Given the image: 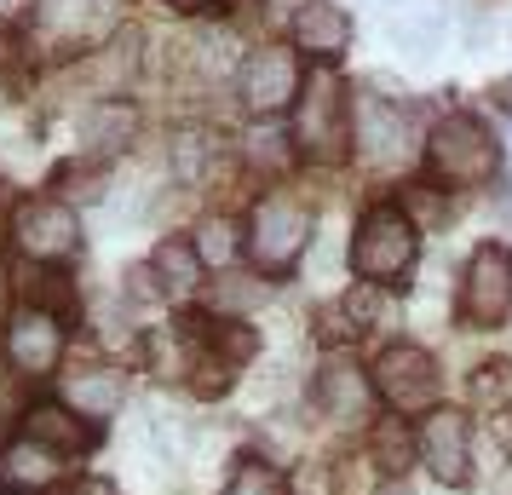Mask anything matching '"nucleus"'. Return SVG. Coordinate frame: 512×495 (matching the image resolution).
Returning a JSON list of instances; mask_svg holds the SVG:
<instances>
[{
  "label": "nucleus",
  "instance_id": "nucleus-1",
  "mask_svg": "<svg viewBox=\"0 0 512 495\" xmlns=\"http://www.w3.org/2000/svg\"><path fill=\"white\" fill-rule=\"evenodd\" d=\"M426 167L438 173L443 185H478L501 167V150L489 139V127L478 116H443L426 139Z\"/></svg>",
  "mask_w": 512,
  "mask_h": 495
},
{
  "label": "nucleus",
  "instance_id": "nucleus-2",
  "mask_svg": "<svg viewBox=\"0 0 512 495\" xmlns=\"http://www.w3.org/2000/svg\"><path fill=\"white\" fill-rule=\"evenodd\" d=\"M415 248L420 236L409 225V213L403 208H369L363 213V225L351 236V265H357V277H369V283H392L403 277L409 265H415Z\"/></svg>",
  "mask_w": 512,
  "mask_h": 495
},
{
  "label": "nucleus",
  "instance_id": "nucleus-3",
  "mask_svg": "<svg viewBox=\"0 0 512 495\" xmlns=\"http://www.w3.org/2000/svg\"><path fill=\"white\" fill-rule=\"evenodd\" d=\"M305 236H311V208L300 196H265L248 219V254L259 271H288L305 254Z\"/></svg>",
  "mask_w": 512,
  "mask_h": 495
},
{
  "label": "nucleus",
  "instance_id": "nucleus-4",
  "mask_svg": "<svg viewBox=\"0 0 512 495\" xmlns=\"http://www.w3.org/2000/svg\"><path fill=\"white\" fill-rule=\"evenodd\" d=\"M369 392H380L403 415H420V409L438 403V363L420 346H386L369 363Z\"/></svg>",
  "mask_w": 512,
  "mask_h": 495
},
{
  "label": "nucleus",
  "instance_id": "nucleus-5",
  "mask_svg": "<svg viewBox=\"0 0 512 495\" xmlns=\"http://www.w3.org/2000/svg\"><path fill=\"white\" fill-rule=\"evenodd\" d=\"M12 242H18V254H29V260L58 265L81 248V225H75L70 202H58V196H29V202H18V213H12Z\"/></svg>",
  "mask_w": 512,
  "mask_h": 495
},
{
  "label": "nucleus",
  "instance_id": "nucleus-6",
  "mask_svg": "<svg viewBox=\"0 0 512 495\" xmlns=\"http://www.w3.org/2000/svg\"><path fill=\"white\" fill-rule=\"evenodd\" d=\"M512 311V254L501 242H484L461 271V317L478 323V329H495L507 323Z\"/></svg>",
  "mask_w": 512,
  "mask_h": 495
},
{
  "label": "nucleus",
  "instance_id": "nucleus-7",
  "mask_svg": "<svg viewBox=\"0 0 512 495\" xmlns=\"http://www.w3.org/2000/svg\"><path fill=\"white\" fill-rule=\"evenodd\" d=\"M0 352H6V363L18 375H47V369H58V357H64V323H58V311L18 306L6 317V329H0Z\"/></svg>",
  "mask_w": 512,
  "mask_h": 495
},
{
  "label": "nucleus",
  "instance_id": "nucleus-8",
  "mask_svg": "<svg viewBox=\"0 0 512 495\" xmlns=\"http://www.w3.org/2000/svg\"><path fill=\"white\" fill-rule=\"evenodd\" d=\"M305 98H294V139L311 150V156H340L346 150V93H340V81L334 75H317L311 87H300Z\"/></svg>",
  "mask_w": 512,
  "mask_h": 495
},
{
  "label": "nucleus",
  "instance_id": "nucleus-9",
  "mask_svg": "<svg viewBox=\"0 0 512 495\" xmlns=\"http://www.w3.org/2000/svg\"><path fill=\"white\" fill-rule=\"evenodd\" d=\"M415 455L432 467L438 484H466L472 472V426L461 409H432L426 426L415 432Z\"/></svg>",
  "mask_w": 512,
  "mask_h": 495
},
{
  "label": "nucleus",
  "instance_id": "nucleus-10",
  "mask_svg": "<svg viewBox=\"0 0 512 495\" xmlns=\"http://www.w3.org/2000/svg\"><path fill=\"white\" fill-rule=\"evenodd\" d=\"M351 139L363 144V156L380 167H392L409 156V144H415V133H409V116L397 110L392 98L380 93H357V104H351Z\"/></svg>",
  "mask_w": 512,
  "mask_h": 495
},
{
  "label": "nucleus",
  "instance_id": "nucleus-11",
  "mask_svg": "<svg viewBox=\"0 0 512 495\" xmlns=\"http://www.w3.org/2000/svg\"><path fill=\"white\" fill-rule=\"evenodd\" d=\"M300 58L288 47H259L248 58V70H242V104L254 110V116H277L288 110L294 98H300Z\"/></svg>",
  "mask_w": 512,
  "mask_h": 495
},
{
  "label": "nucleus",
  "instance_id": "nucleus-12",
  "mask_svg": "<svg viewBox=\"0 0 512 495\" xmlns=\"http://www.w3.org/2000/svg\"><path fill=\"white\" fill-rule=\"evenodd\" d=\"M58 484V455L41 449L35 438H18V444L0 449V495H41Z\"/></svg>",
  "mask_w": 512,
  "mask_h": 495
},
{
  "label": "nucleus",
  "instance_id": "nucleus-13",
  "mask_svg": "<svg viewBox=\"0 0 512 495\" xmlns=\"http://www.w3.org/2000/svg\"><path fill=\"white\" fill-rule=\"evenodd\" d=\"M29 438L41 449H52V455H87L98 432L75 415L70 403H35L29 409Z\"/></svg>",
  "mask_w": 512,
  "mask_h": 495
},
{
  "label": "nucleus",
  "instance_id": "nucleus-14",
  "mask_svg": "<svg viewBox=\"0 0 512 495\" xmlns=\"http://www.w3.org/2000/svg\"><path fill=\"white\" fill-rule=\"evenodd\" d=\"M386 29L403 52L415 58H432L443 41V18H438V0H392L386 6Z\"/></svg>",
  "mask_w": 512,
  "mask_h": 495
},
{
  "label": "nucleus",
  "instance_id": "nucleus-15",
  "mask_svg": "<svg viewBox=\"0 0 512 495\" xmlns=\"http://www.w3.org/2000/svg\"><path fill=\"white\" fill-rule=\"evenodd\" d=\"M351 41V18L340 6H328V0H311L300 6V18H294V47L311 52V58H340Z\"/></svg>",
  "mask_w": 512,
  "mask_h": 495
},
{
  "label": "nucleus",
  "instance_id": "nucleus-16",
  "mask_svg": "<svg viewBox=\"0 0 512 495\" xmlns=\"http://www.w3.org/2000/svg\"><path fill=\"white\" fill-rule=\"evenodd\" d=\"M317 403H323L334 421H363V409H369V375L351 369L346 357H334V363H323V375H317Z\"/></svg>",
  "mask_w": 512,
  "mask_h": 495
},
{
  "label": "nucleus",
  "instance_id": "nucleus-17",
  "mask_svg": "<svg viewBox=\"0 0 512 495\" xmlns=\"http://www.w3.org/2000/svg\"><path fill=\"white\" fill-rule=\"evenodd\" d=\"M121 398H127V380H121L116 369H81V375H70V409L75 415L104 421V415L121 409Z\"/></svg>",
  "mask_w": 512,
  "mask_h": 495
},
{
  "label": "nucleus",
  "instance_id": "nucleus-18",
  "mask_svg": "<svg viewBox=\"0 0 512 495\" xmlns=\"http://www.w3.org/2000/svg\"><path fill=\"white\" fill-rule=\"evenodd\" d=\"M133 133H139V116L127 104H116V98H104V104H93L81 116V139L93 150H121V144H133Z\"/></svg>",
  "mask_w": 512,
  "mask_h": 495
},
{
  "label": "nucleus",
  "instance_id": "nucleus-19",
  "mask_svg": "<svg viewBox=\"0 0 512 495\" xmlns=\"http://www.w3.org/2000/svg\"><path fill=\"white\" fill-rule=\"evenodd\" d=\"M196 271H202V260H196V248L179 242V236H167L162 248L150 254V277H156L167 294H190V288H196Z\"/></svg>",
  "mask_w": 512,
  "mask_h": 495
},
{
  "label": "nucleus",
  "instance_id": "nucleus-20",
  "mask_svg": "<svg viewBox=\"0 0 512 495\" xmlns=\"http://www.w3.org/2000/svg\"><path fill=\"white\" fill-rule=\"evenodd\" d=\"M190 248H196V260H202V265H219V271H225V265L236 260V248H242V242H236V225H231V219H202Z\"/></svg>",
  "mask_w": 512,
  "mask_h": 495
},
{
  "label": "nucleus",
  "instance_id": "nucleus-21",
  "mask_svg": "<svg viewBox=\"0 0 512 495\" xmlns=\"http://www.w3.org/2000/svg\"><path fill=\"white\" fill-rule=\"evenodd\" d=\"M374 461H380L386 472H403L409 461H415V438H409L397 421H380L374 426Z\"/></svg>",
  "mask_w": 512,
  "mask_h": 495
},
{
  "label": "nucleus",
  "instance_id": "nucleus-22",
  "mask_svg": "<svg viewBox=\"0 0 512 495\" xmlns=\"http://www.w3.org/2000/svg\"><path fill=\"white\" fill-rule=\"evenodd\" d=\"M225 495H288V484H282V478L265 467V461H242V467L231 472Z\"/></svg>",
  "mask_w": 512,
  "mask_h": 495
},
{
  "label": "nucleus",
  "instance_id": "nucleus-23",
  "mask_svg": "<svg viewBox=\"0 0 512 495\" xmlns=\"http://www.w3.org/2000/svg\"><path fill=\"white\" fill-rule=\"evenodd\" d=\"M346 317L351 329H380V317H386V294H380V283H363L346 294Z\"/></svg>",
  "mask_w": 512,
  "mask_h": 495
},
{
  "label": "nucleus",
  "instance_id": "nucleus-24",
  "mask_svg": "<svg viewBox=\"0 0 512 495\" xmlns=\"http://www.w3.org/2000/svg\"><path fill=\"white\" fill-rule=\"evenodd\" d=\"M202 167H208V139H202L196 127L173 133V173H179V179H196Z\"/></svg>",
  "mask_w": 512,
  "mask_h": 495
},
{
  "label": "nucleus",
  "instance_id": "nucleus-25",
  "mask_svg": "<svg viewBox=\"0 0 512 495\" xmlns=\"http://www.w3.org/2000/svg\"><path fill=\"white\" fill-rule=\"evenodd\" d=\"M58 185H64V196H75V202H98V196H104V173L87 167V162H75V167L58 173Z\"/></svg>",
  "mask_w": 512,
  "mask_h": 495
},
{
  "label": "nucleus",
  "instance_id": "nucleus-26",
  "mask_svg": "<svg viewBox=\"0 0 512 495\" xmlns=\"http://www.w3.org/2000/svg\"><path fill=\"white\" fill-rule=\"evenodd\" d=\"M277 133H254V150H248V156H254V162H282V150H277Z\"/></svg>",
  "mask_w": 512,
  "mask_h": 495
},
{
  "label": "nucleus",
  "instance_id": "nucleus-27",
  "mask_svg": "<svg viewBox=\"0 0 512 495\" xmlns=\"http://www.w3.org/2000/svg\"><path fill=\"white\" fill-rule=\"evenodd\" d=\"M495 438L512 449V403H501V415H495Z\"/></svg>",
  "mask_w": 512,
  "mask_h": 495
},
{
  "label": "nucleus",
  "instance_id": "nucleus-28",
  "mask_svg": "<svg viewBox=\"0 0 512 495\" xmlns=\"http://www.w3.org/2000/svg\"><path fill=\"white\" fill-rule=\"evenodd\" d=\"M70 495H116V490H110V484H104V478H81V484H75Z\"/></svg>",
  "mask_w": 512,
  "mask_h": 495
},
{
  "label": "nucleus",
  "instance_id": "nucleus-29",
  "mask_svg": "<svg viewBox=\"0 0 512 495\" xmlns=\"http://www.w3.org/2000/svg\"><path fill=\"white\" fill-rule=\"evenodd\" d=\"M18 6H24V0H0V12H18Z\"/></svg>",
  "mask_w": 512,
  "mask_h": 495
},
{
  "label": "nucleus",
  "instance_id": "nucleus-30",
  "mask_svg": "<svg viewBox=\"0 0 512 495\" xmlns=\"http://www.w3.org/2000/svg\"><path fill=\"white\" fill-rule=\"evenodd\" d=\"M380 495H409V490H403V484H386V490H380Z\"/></svg>",
  "mask_w": 512,
  "mask_h": 495
},
{
  "label": "nucleus",
  "instance_id": "nucleus-31",
  "mask_svg": "<svg viewBox=\"0 0 512 495\" xmlns=\"http://www.w3.org/2000/svg\"><path fill=\"white\" fill-rule=\"evenodd\" d=\"M0 231H6V196H0Z\"/></svg>",
  "mask_w": 512,
  "mask_h": 495
},
{
  "label": "nucleus",
  "instance_id": "nucleus-32",
  "mask_svg": "<svg viewBox=\"0 0 512 495\" xmlns=\"http://www.w3.org/2000/svg\"><path fill=\"white\" fill-rule=\"evenodd\" d=\"M167 6H202V0H167Z\"/></svg>",
  "mask_w": 512,
  "mask_h": 495
},
{
  "label": "nucleus",
  "instance_id": "nucleus-33",
  "mask_svg": "<svg viewBox=\"0 0 512 495\" xmlns=\"http://www.w3.org/2000/svg\"><path fill=\"white\" fill-rule=\"evenodd\" d=\"M507 196H512V167H507Z\"/></svg>",
  "mask_w": 512,
  "mask_h": 495
}]
</instances>
